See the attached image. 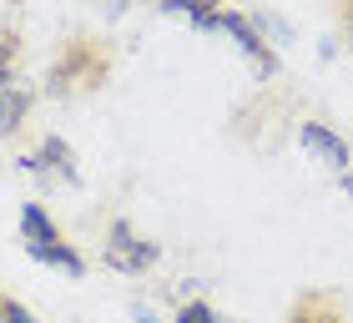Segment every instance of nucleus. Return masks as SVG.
Here are the masks:
<instances>
[{
	"instance_id": "obj_1",
	"label": "nucleus",
	"mask_w": 353,
	"mask_h": 323,
	"mask_svg": "<svg viewBox=\"0 0 353 323\" xmlns=\"http://www.w3.org/2000/svg\"><path fill=\"white\" fill-rule=\"evenodd\" d=\"M111 66H117L111 46L101 36H91V30H76V36L61 41V51L51 56V66H46V96H61V101L91 96L111 81Z\"/></svg>"
},
{
	"instance_id": "obj_2",
	"label": "nucleus",
	"mask_w": 353,
	"mask_h": 323,
	"mask_svg": "<svg viewBox=\"0 0 353 323\" xmlns=\"http://www.w3.org/2000/svg\"><path fill=\"white\" fill-rule=\"evenodd\" d=\"M101 263L126 273V278H137V273H152L157 263H162V242L141 237L126 217H111L106 228V242H101Z\"/></svg>"
},
{
	"instance_id": "obj_3",
	"label": "nucleus",
	"mask_w": 353,
	"mask_h": 323,
	"mask_svg": "<svg viewBox=\"0 0 353 323\" xmlns=\"http://www.w3.org/2000/svg\"><path fill=\"white\" fill-rule=\"evenodd\" d=\"M212 30L232 36V41H237V51H243V56L252 61V66H258V76H263V81H272V76H278V51H272V46L263 41V30L252 26L248 15H237V10H228V6H222V10H217V21H212Z\"/></svg>"
},
{
	"instance_id": "obj_4",
	"label": "nucleus",
	"mask_w": 353,
	"mask_h": 323,
	"mask_svg": "<svg viewBox=\"0 0 353 323\" xmlns=\"http://www.w3.org/2000/svg\"><path fill=\"white\" fill-rule=\"evenodd\" d=\"M21 162V172L41 177V182H66V187H81V167H76V152L66 137H41V152L36 157H15Z\"/></svg>"
},
{
	"instance_id": "obj_5",
	"label": "nucleus",
	"mask_w": 353,
	"mask_h": 323,
	"mask_svg": "<svg viewBox=\"0 0 353 323\" xmlns=\"http://www.w3.org/2000/svg\"><path fill=\"white\" fill-rule=\"evenodd\" d=\"M298 147L313 152V157L323 162V167H333V172H348V167H353L348 141L333 132V126H323V121H303V126H298Z\"/></svg>"
},
{
	"instance_id": "obj_6",
	"label": "nucleus",
	"mask_w": 353,
	"mask_h": 323,
	"mask_svg": "<svg viewBox=\"0 0 353 323\" xmlns=\"http://www.w3.org/2000/svg\"><path fill=\"white\" fill-rule=\"evenodd\" d=\"M288 323H353V313L343 309L339 293H328V288H308V293H298V303L288 309Z\"/></svg>"
},
{
	"instance_id": "obj_7",
	"label": "nucleus",
	"mask_w": 353,
	"mask_h": 323,
	"mask_svg": "<svg viewBox=\"0 0 353 323\" xmlns=\"http://www.w3.org/2000/svg\"><path fill=\"white\" fill-rule=\"evenodd\" d=\"M30 101H36V96H30L21 81H6V86H0V137H15L26 126Z\"/></svg>"
},
{
	"instance_id": "obj_8",
	"label": "nucleus",
	"mask_w": 353,
	"mask_h": 323,
	"mask_svg": "<svg viewBox=\"0 0 353 323\" xmlns=\"http://www.w3.org/2000/svg\"><path fill=\"white\" fill-rule=\"evenodd\" d=\"M61 237H66V233L46 217L41 202H26V207H21V242H26V248H30V242H61Z\"/></svg>"
},
{
	"instance_id": "obj_9",
	"label": "nucleus",
	"mask_w": 353,
	"mask_h": 323,
	"mask_svg": "<svg viewBox=\"0 0 353 323\" xmlns=\"http://www.w3.org/2000/svg\"><path fill=\"white\" fill-rule=\"evenodd\" d=\"M157 10H162V15H187L197 30H212L222 0H157Z\"/></svg>"
},
{
	"instance_id": "obj_10",
	"label": "nucleus",
	"mask_w": 353,
	"mask_h": 323,
	"mask_svg": "<svg viewBox=\"0 0 353 323\" xmlns=\"http://www.w3.org/2000/svg\"><path fill=\"white\" fill-rule=\"evenodd\" d=\"M15 71H21V36H15V30H0V86L15 81Z\"/></svg>"
},
{
	"instance_id": "obj_11",
	"label": "nucleus",
	"mask_w": 353,
	"mask_h": 323,
	"mask_svg": "<svg viewBox=\"0 0 353 323\" xmlns=\"http://www.w3.org/2000/svg\"><path fill=\"white\" fill-rule=\"evenodd\" d=\"M176 323H222L212 303H202V298H187V303H176Z\"/></svg>"
},
{
	"instance_id": "obj_12",
	"label": "nucleus",
	"mask_w": 353,
	"mask_h": 323,
	"mask_svg": "<svg viewBox=\"0 0 353 323\" xmlns=\"http://www.w3.org/2000/svg\"><path fill=\"white\" fill-rule=\"evenodd\" d=\"M333 15H339V26H343V41H348V51H353V0H328Z\"/></svg>"
},
{
	"instance_id": "obj_13",
	"label": "nucleus",
	"mask_w": 353,
	"mask_h": 323,
	"mask_svg": "<svg viewBox=\"0 0 353 323\" xmlns=\"http://www.w3.org/2000/svg\"><path fill=\"white\" fill-rule=\"evenodd\" d=\"M6 323H36V313H30L26 303H15V298H6Z\"/></svg>"
},
{
	"instance_id": "obj_14",
	"label": "nucleus",
	"mask_w": 353,
	"mask_h": 323,
	"mask_svg": "<svg viewBox=\"0 0 353 323\" xmlns=\"http://www.w3.org/2000/svg\"><path fill=\"white\" fill-rule=\"evenodd\" d=\"M339 182H343V192L353 197V167H348V172H339Z\"/></svg>"
},
{
	"instance_id": "obj_15",
	"label": "nucleus",
	"mask_w": 353,
	"mask_h": 323,
	"mask_svg": "<svg viewBox=\"0 0 353 323\" xmlns=\"http://www.w3.org/2000/svg\"><path fill=\"white\" fill-rule=\"evenodd\" d=\"M0 323H6V298H0Z\"/></svg>"
},
{
	"instance_id": "obj_16",
	"label": "nucleus",
	"mask_w": 353,
	"mask_h": 323,
	"mask_svg": "<svg viewBox=\"0 0 353 323\" xmlns=\"http://www.w3.org/2000/svg\"><path fill=\"white\" fill-rule=\"evenodd\" d=\"M222 323H243V318H222Z\"/></svg>"
},
{
	"instance_id": "obj_17",
	"label": "nucleus",
	"mask_w": 353,
	"mask_h": 323,
	"mask_svg": "<svg viewBox=\"0 0 353 323\" xmlns=\"http://www.w3.org/2000/svg\"><path fill=\"white\" fill-rule=\"evenodd\" d=\"M10 6H21V0H10Z\"/></svg>"
}]
</instances>
